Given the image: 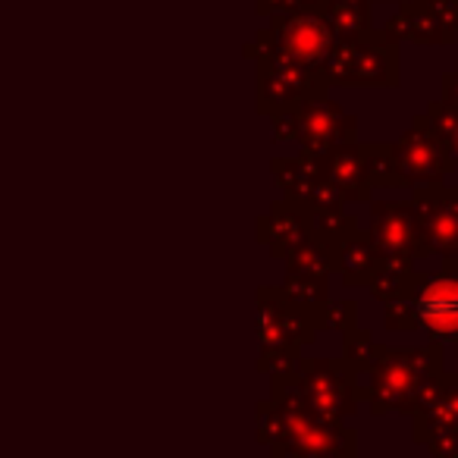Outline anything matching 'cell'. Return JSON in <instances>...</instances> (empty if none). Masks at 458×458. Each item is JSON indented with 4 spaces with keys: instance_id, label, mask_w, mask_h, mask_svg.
Returning <instances> with one entry per match:
<instances>
[{
    "instance_id": "cell-16",
    "label": "cell",
    "mask_w": 458,
    "mask_h": 458,
    "mask_svg": "<svg viewBox=\"0 0 458 458\" xmlns=\"http://www.w3.org/2000/svg\"><path fill=\"white\" fill-rule=\"evenodd\" d=\"M411 420H414V437L430 430V427H458V370L455 374L443 370L433 395L427 399L424 408H418L411 414Z\"/></svg>"
},
{
    "instance_id": "cell-24",
    "label": "cell",
    "mask_w": 458,
    "mask_h": 458,
    "mask_svg": "<svg viewBox=\"0 0 458 458\" xmlns=\"http://www.w3.org/2000/svg\"><path fill=\"white\" fill-rule=\"evenodd\" d=\"M383 327L393 330V333L420 330V318H418V305H414V299L386 301V308H383Z\"/></svg>"
},
{
    "instance_id": "cell-5",
    "label": "cell",
    "mask_w": 458,
    "mask_h": 458,
    "mask_svg": "<svg viewBox=\"0 0 458 458\" xmlns=\"http://www.w3.org/2000/svg\"><path fill=\"white\" fill-rule=\"evenodd\" d=\"M283 408V433L270 455H355L358 437L345 420H327L308 411L295 395H274Z\"/></svg>"
},
{
    "instance_id": "cell-11",
    "label": "cell",
    "mask_w": 458,
    "mask_h": 458,
    "mask_svg": "<svg viewBox=\"0 0 458 458\" xmlns=\"http://www.w3.org/2000/svg\"><path fill=\"white\" fill-rule=\"evenodd\" d=\"M295 110V141L308 151L330 154L343 145L358 141V116L343 110L336 101L314 98V101L299 104Z\"/></svg>"
},
{
    "instance_id": "cell-27",
    "label": "cell",
    "mask_w": 458,
    "mask_h": 458,
    "mask_svg": "<svg viewBox=\"0 0 458 458\" xmlns=\"http://www.w3.org/2000/svg\"><path fill=\"white\" fill-rule=\"evenodd\" d=\"M311 4H324V0H258V16L286 13V10H295V7H311Z\"/></svg>"
},
{
    "instance_id": "cell-26",
    "label": "cell",
    "mask_w": 458,
    "mask_h": 458,
    "mask_svg": "<svg viewBox=\"0 0 458 458\" xmlns=\"http://www.w3.org/2000/svg\"><path fill=\"white\" fill-rule=\"evenodd\" d=\"M355 320H358V301H352V299L330 301L324 314V330L349 333V330H355Z\"/></svg>"
},
{
    "instance_id": "cell-15",
    "label": "cell",
    "mask_w": 458,
    "mask_h": 458,
    "mask_svg": "<svg viewBox=\"0 0 458 458\" xmlns=\"http://www.w3.org/2000/svg\"><path fill=\"white\" fill-rule=\"evenodd\" d=\"M383 264L386 261H383L374 236H370V233H358L355 229V233L343 242V249H339L336 274L345 289H361V286H370V283H374V276L383 270Z\"/></svg>"
},
{
    "instance_id": "cell-3",
    "label": "cell",
    "mask_w": 458,
    "mask_h": 458,
    "mask_svg": "<svg viewBox=\"0 0 458 458\" xmlns=\"http://www.w3.org/2000/svg\"><path fill=\"white\" fill-rule=\"evenodd\" d=\"M330 85L349 89H395L399 85V41L386 32L336 35L330 54L320 64Z\"/></svg>"
},
{
    "instance_id": "cell-2",
    "label": "cell",
    "mask_w": 458,
    "mask_h": 458,
    "mask_svg": "<svg viewBox=\"0 0 458 458\" xmlns=\"http://www.w3.org/2000/svg\"><path fill=\"white\" fill-rule=\"evenodd\" d=\"M255 327L261 343L258 370L270 377V395H274L293 383V374L301 361V345H311L320 327L311 314L289 299L283 286H258Z\"/></svg>"
},
{
    "instance_id": "cell-14",
    "label": "cell",
    "mask_w": 458,
    "mask_h": 458,
    "mask_svg": "<svg viewBox=\"0 0 458 458\" xmlns=\"http://www.w3.org/2000/svg\"><path fill=\"white\" fill-rule=\"evenodd\" d=\"M324 170L330 185L339 191L343 204H370V176H368V157H364V145H343L336 151L324 154Z\"/></svg>"
},
{
    "instance_id": "cell-18",
    "label": "cell",
    "mask_w": 458,
    "mask_h": 458,
    "mask_svg": "<svg viewBox=\"0 0 458 458\" xmlns=\"http://www.w3.org/2000/svg\"><path fill=\"white\" fill-rule=\"evenodd\" d=\"M336 35H364L374 29L370 0H324L320 4Z\"/></svg>"
},
{
    "instance_id": "cell-28",
    "label": "cell",
    "mask_w": 458,
    "mask_h": 458,
    "mask_svg": "<svg viewBox=\"0 0 458 458\" xmlns=\"http://www.w3.org/2000/svg\"><path fill=\"white\" fill-rule=\"evenodd\" d=\"M443 101L458 110V64H455V70L443 76Z\"/></svg>"
},
{
    "instance_id": "cell-10",
    "label": "cell",
    "mask_w": 458,
    "mask_h": 458,
    "mask_svg": "<svg viewBox=\"0 0 458 458\" xmlns=\"http://www.w3.org/2000/svg\"><path fill=\"white\" fill-rule=\"evenodd\" d=\"M383 32L399 45H452L458 41V0H405L386 20Z\"/></svg>"
},
{
    "instance_id": "cell-19",
    "label": "cell",
    "mask_w": 458,
    "mask_h": 458,
    "mask_svg": "<svg viewBox=\"0 0 458 458\" xmlns=\"http://www.w3.org/2000/svg\"><path fill=\"white\" fill-rule=\"evenodd\" d=\"M361 145L374 189H399V185H405L399 157H395V145H386V141H361Z\"/></svg>"
},
{
    "instance_id": "cell-6",
    "label": "cell",
    "mask_w": 458,
    "mask_h": 458,
    "mask_svg": "<svg viewBox=\"0 0 458 458\" xmlns=\"http://www.w3.org/2000/svg\"><path fill=\"white\" fill-rule=\"evenodd\" d=\"M395 157H399L402 176L408 189L418 185H443L458 170V160L452 154L449 141L433 129V123L424 114L411 120V126L393 141Z\"/></svg>"
},
{
    "instance_id": "cell-23",
    "label": "cell",
    "mask_w": 458,
    "mask_h": 458,
    "mask_svg": "<svg viewBox=\"0 0 458 458\" xmlns=\"http://www.w3.org/2000/svg\"><path fill=\"white\" fill-rule=\"evenodd\" d=\"M424 116L433 123V129H437V132L443 135L445 141H449L452 154H455V160H458V110L449 107V104L439 98V101L427 104Z\"/></svg>"
},
{
    "instance_id": "cell-20",
    "label": "cell",
    "mask_w": 458,
    "mask_h": 458,
    "mask_svg": "<svg viewBox=\"0 0 458 458\" xmlns=\"http://www.w3.org/2000/svg\"><path fill=\"white\" fill-rule=\"evenodd\" d=\"M414 274H418V270H411V267L383 264V270L374 276V283H370V293H374V299H380L383 305H386V301H395V299H411Z\"/></svg>"
},
{
    "instance_id": "cell-7",
    "label": "cell",
    "mask_w": 458,
    "mask_h": 458,
    "mask_svg": "<svg viewBox=\"0 0 458 458\" xmlns=\"http://www.w3.org/2000/svg\"><path fill=\"white\" fill-rule=\"evenodd\" d=\"M370 236L380 249L383 261L395 267H411L420 258H433L424 233H420L418 208L411 201H370Z\"/></svg>"
},
{
    "instance_id": "cell-21",
    "label": "cell",
    "mask_w": 458,
    "mask_h": 458,
    "mask_svg": "<svg viewBox=\"0 0 458 458\" xmlns=\"http://www.w3.org/2000/svg\"><path fill=\"white\" fill-rule=\"evenodd\" d=\"M377 345L380 343H377L374 333H368V330H358L355 327V330L343 333V358H345V364L361 377V383L377 361Z\"/></svg>"
},
{
    "instance_id": "cell-13",
    "label": "cell",
    "mask_w": 458,
    "mask_h": 458,
    "mask_svg": "<svg viewBox=\"0 0 458 458\" xmlns=\"http://www.w3.org/2000/svg\"><path fill=\"white\" fill-rule=\"evenodd\" d=\"M311 226H314L311 208H301V204L280 198V201L270 204L267 214L258 216V245H267L270 255L286 261L289 251L311 236Z\"/></svg>"
},
{
    "instance_id": "cell-1",
    "label": "cell",
    "mask_w": 458,
    "mask_h": 458,
    "mask_svg": "<svg viewBox=\"0 0 458 458\" xmlns=\"http://www.w3.org/2000/svg\"><path fill=\"white\" fill-rule=\"evenodd\" d=\"M443 358L445 343H437V339H430L427 345H405V349L377 345V361L364 377L361 399L374 414H414L427 405V399L437 389L445 370Z\"/></svg>"
},
{
    "instance_id": "cell-17",
    "label": "cell",
    "mask_w": 458,
    "mask_h": 458,
    "mask_svg": "<svg viewBox=\"0 0 458 458\" xmlns=\"http://www.w3.org/2000/svg\"><path fill=\"white\" fill-rule=\"evenodd\" d=\"M355 229H358V220L349 210V204H333V208L314 210L311 236L318 239L320 245L330 249V255L336 264H339V249H343V242L355 233Z\"/></svg>"
},
{
    "instance_id": "cell-25",
    "label": "cell",
    "mask_w": 458,
    "mask_h": 458,
    "mask_svg": "<svg viewBox=\"0 0 458 458\" xmlns=\"http://www.w3.org/2000/svg\"><path fill=\"white\" fill-rule=\"evenodd\" d=\"M418 445H427L433 455L458 458V427H430V430L414 437Z\"/></svg>"
},
{
    "instance_id": "cell-8",
    "label": "cell",
    "mask_w": 458,
    "mask_h": 458,
    "mask_svg": "<svg viewBox=\"0 0 458 458\" xmlns=\"http://www.w3.org/2000/svg\"><path fill=\"white\" fill-rule=\"evenodd\" d=\"M414 305L420 330L427 339L455 345L458 343V258H443L439 270L414 274Z\"/></svg>"
},
{
    "instance_id": "cell-29",
    "label": "cell",
    "mask_w": 458,
    "mask_h": 458,
    "mask_svg": "<svg viewBox=\"0 0 458 458\" xmlns=\"http://www.w3.org/2000/svg\"><path fill=\"white\" fill-rule=\"evenodd\" d=\"M380 4H402V0H380Z\"/></svg>"
},
{
    "instance_id": "cell-9",
    "label": "cell",
    "mask_w": 458,
    "mask_h": 458,
    "mask_svg": "<svg viewBox=\"0 0 458 458\" xmlns=\"http://www.w3.org/2000/svg\"><path fill=\"white\" fill-rule=\"evenodd\" d=\"M274 29L276 47L295 64L308 66V70H320V64L330 54L333 41H336V29L330 26L324 7L311 4V7H295L286 13H274L270 20Z\"/></svg>"
},
{
    "instance_id": "cell-12",
    "label": "cell",
    "mask_w": 458,
    "mask_h": 458,
    "mask_svg": "<svg viewBox=\"0 0 458 458\" xmlns=\"http://www.w3.org/2000/svg\"><path fill=\"white\" fill-rule=\"evenodd\" d=\"M414 208L433 258H458V185H418Z\"/></svg>"
},
{
    "instance_id": "cell-4",
    "label": "cell",
    "mask_w": 458,
    "mask_h": 458,
    "mask_svg": "<svg viewBox=\"0 0 458 458\" xmlns=\"http://www.w3.org/2000/svg\"><path fill=\"white\" fill-rule=\"evenodd\" d=\"M361 386V377L345 364V358H301L293 383L280 393L295 395L308 411L327 420H345L358 411V402H364Z\"/></svg>"
},
{
    "instance_id": "cell-22",
    "label": "cell",
    "mask_w": 458,
    "mask_h": 458,
    "mask_svg": "<svg viewBox=\"0 0 458 458\" xmlns=\"http://www.w3.org/2000/svg\"><path fill=\"white\" fill-rule=\"evenodd\" d=\"M255 433H258V443L261 445H274L276 439H280V433H283V408H280V402L270 395V399H261L258 402V408H255Z\"/></svg>"
}]
</instances>
